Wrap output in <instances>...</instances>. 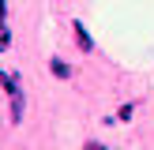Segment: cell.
I'll return each mask as SVG.
<instances>
[{
	"instance_id": "cell-6",
	"label": "cell",
	"mask_w": 154,
	"mask_h": 150,
	"mask_svg": "<svg viewBox=\"0 0 154 150\" xmlns=\"http://www.w3.org/2000/svg\"><path fill=\"white\" fill-rule=\"evenodd\" d=\"M4 22H8V4L0 0V30H4Z\"/></svg>"
},
{
	"instance_id": "cell-4",
	"label": "cell",
	"mask_w": 154,
	"mask_h": 150,
	"mask_svg": "<svg viewBox=\"0 0 154 150\" xmlns=\"http://www.w3.org/2000/svg\"><path fill=\"white\" fill-rule=\"evenodd\" d=\"M132 112H135V105L128 101V105H120V112H117V116H120V120H132Z\"/></svg>"
},
{
	"instance_id": "cell-3",
	"label": "cell",
	"mask_w": 154,
	"mask_h": 150,
	"mask_svg": "<svg viewBox=\"0 0 154 150\" xmlns=\"http://www.w3.org/2000/svg\"><path fill=\"white\" fill-rule=\"evenodd\" d=\"M11 120H23V94H11Z\"/></svg>"
},
{
	"instance_id": "cell-5",
	"label": "cell",
	"mask_w": 154,
	"mask_h": 150,
	"mask_svg": "<svg viewBox=\"0 0 154 150\" xmlns=\"http://www.w3.org/2000/svg\"><path fill=\"white\" fill-rule=\"evenodd\" d=\"M4 49H11V38H8V30H0V52Z\"/></svg>"
},
{
	"instance_id": "cell-2",
	"label": "cell",
	"mask_w": 154,
	"mask_h": 150,
	"mask_svg": "<svg viewBox=\"0 0 154 150\" xmlns=\"http://www.w3.org/2000/svg\"><path fill=\"white\" fill-rule=\"evenodd\" d=\"M49 68H53V75H57V79H72V68H68L60 56H53V60H49Z\"/></svg>"
},
{
	"instance_id": "cell-1",
	"label": "cell",
	"mask_w": 154,
	"mask_h": 150,
	"mask_svg": "<svg viewBox=\"0 0 154 150\" xmlns=\"http://www.w3.org/2000/svg\"><path fill=\"white\" fill-rule=\"evenodd\" d=\"M75 41H79V49H83V52L94 49V41H90V34H87V26H83V22H75Z\"/></svg>"
}]
</instances>
